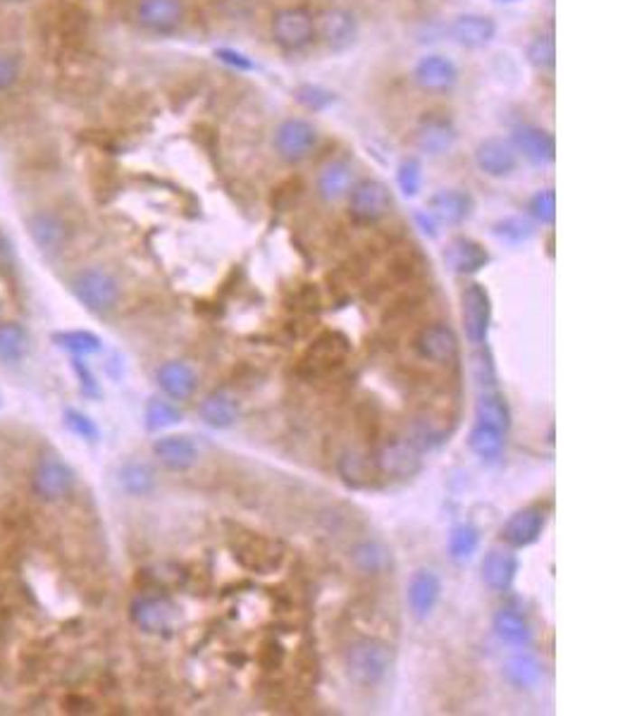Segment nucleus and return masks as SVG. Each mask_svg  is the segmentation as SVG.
I'll return each instance as SVG.
<instances>
[{
    "mask_svg": "<svg viewBox=\"0 0 637 716\" xmlns=\"http://www.w3.org/2000/svg\"><path fill=\"white\" fill-rule=\"evenodd\" d=\"M296 101L301 106H305L308 110H323L330 103H334V94H330L327 88L323 87H313V84H301L296 88Z\"/></svg>",
    "mask_w": 637,
    "mask_h": 716,
    "instance_id": "45",
    "label": "nucleus"
},
{
    "mask_svg": "<svg viewBox=\"0 0 637 716\" xmlns=\"http://www.w3.org/2000/svg\"><path fill=\"white\" fill-rule=\"evenodd\" d=\"M353 189V170L342 161L327 163L325 168L320 170L318 177V191L327 203H337L351 194Z\"/></svg>",
    "mask_w": 637,
    "mask_h": 716,
    "instance_id": "27",
    "label": "nucleus"
},
{
    "mask_svg": "<svg viewBox=\"0 0 637 716\" xmlns=\"http://www.w3.org/2000/svg\"><path fill=\"white\" fill-rule=\"evenodd\" d=\"M545 530V509L542 507H525L506 521L501 535L511 547H530L539 540Z\"/></svg>",
    "mask_w": 637,
    "mask_h": 716,
    "instance_id": "16",
    "label": "nucleus"
},
{
    "mask_svg": "<svg viewBox=\"0 0 637 716\" xmlns=\"http://www.w3.org/2000/svg\"><path fill=\"white\" fill-rule=\"evenodd\" d=\"M511 146L516 153H520L530 165H549L557 158V141L547 129L538 125H520L513 129Z\"/></svg>",
    "mask_w": 637,
    "mask_h": 716,
    "instance_id": "9",
    "label": "nucleus"
},
{
    "mask_svg": "<svg viewBox=\"0 0 637 716\" xmlns=\"http://www.w3.org/2000/svg\"><path fill=\"white\" fill-rule=\"evenodd\" d=\"M158 385L173 399H189L196 389V373L182 361H167L158 368Z\"/></svg>",
    "mask_w": 637,
    "mask_h": 716,
    "instance_id": "28",
    "label": "nucleus"
},
{
    "mask_svg": "<svg viewBox=\"0 0 637 716\" xmlns=\"http://www.w3.org/2000/svg\"><path fill=\"white\" fill-rule=\"evenodd\" d=\"M215 58L218 60H222L225 65H230V68H237V70H253L256 65H253L248 58H246L244 53H239V51H234V48H218L215 51Z\"/></svg>",
    "mask_w": 637,
    "mask_h": 716,
    "instance_id": "48",
    "label": "nucleus"
},
{
    "mask_svg": "<svg viewBox=\"0 0 637 716\" xmlns=\"http://www.w3.org/2000/svg\"><path fill=\"white\" fill-rule=\"evenodd\" d=\"M199 415L206 425L218 430H225L237 423L239 418V402L227 392H212L199 406Z\"/></svg>",
    "mask_w": 637,
    "mask_h": 716,
    "instance_id": "29",
    "label": "nucleus"
},
{
    "mask_svg": "<svg viewBox=\"0 0 637 716\" xmlns=\"http://www.w3.org/2000/svg\"><path fill=\"white\" fill-rule=\"evenodd\" d=\"M516 155L518 153L513 151L511 144L504 139H497V136L480 141L478 148H475V163L490 177H506V174H511L518 165Z\"/></svg>",
    "mask_w": 637,
    "mask_h": 716,
    "instance_id": "21",
    "label": "nucleus"
},
{
    "mask_svg": "<svg viewBox=\"0 0 637 716\" xmlns=\"http://www.w3.org/2000/svg\"><path fill=\"white\" fill-rule=\"evenodd\" d=\"M461 315H464V330L465 339L482 347L490 335L492 325V296L485 289V284L473 282L464 289L461 294Z\"/></svg>",
    "mask_w": 637,
    "mask_h": 716,
    "instance_id": "4",
    "label": "nucleus"
},
{
    "mask_svg": "<svg viewBox=\"0 0 637 716\" xmlns=\"http://www.w3.org/2000/svg\"><path fill=\"white\" fill-rule=\"evenodd\" d=\"M182 421V411L163 399H151L146 406V425L148 430H163L170 425H177Z\"/></svg>",
    "mask_w": 637,
    "mask_h": 716,
    "instance_id": "40",
    "label": "nucleus"
},
{
    "mask_svg": "<svg viewBox=\"0 0 637 716\" xmlns=\"http://www.w3.org/2000/svg\"><path fill=\"white\" fill-rule=\"evenodd\" d=\"M349 210L353 220L363 225L382 220L392 210V191L378 180L359 181L349 194Z\"/></svg>",
    "mask_w": 637,
    "mask_h": 716,
    "instance_id": "6",
    "label": "nucleus"
},
{
    "mask_svg": "<svg viewBox=\"0 0 637 716\" xmlns=\"http://www.w3.org/2000/svg\"><path fill=\"white\" fill-rule=\"evenodd\" d=\"M416 222H418L420 229H423V232L427 237L437 235V229H435V220H432V215H427V218H425V213H416Z\"/></svg>",
    "mask_w": 637,
    "mask_h": 716,
    "instance_id": "49",
    "label": "nucleus"
},
{
    "mask_svg": "<svg viewBox=\"0 0 637 716\" xmlns=\"http://www.w3.org/2000/svg\"><path fill=\"white\" fill-rule=\"evenodd\" d=\"M475 418L482 425L509 432V428H511V409H509L504 395L497 387L480 389L478 402H475Z\"/></svg>",
    "mask_w": 637,
    "mask_h": 716,
    "instance_id": "26",
    "label": "nucleus"
},
{
    "mask_svg": "<svg viewBox=\"0 0 637 716\" xmlns=\"http://www.w3.org/2000/svg\"><path fill=\"white\" fill-rule=\"evenodd\" d=\"M492 232H494L497 239L509 244V246H520V244L532 239V235H535V225H532L530 220H525V218H518L516 215V218H504V220L494 222Z\"/></svg>",
    "mask_w": 637,
    "mask_h": 716,
    "instance_id": "36",
    "label": "nucleus"
},
{
    "mask_svg": "<svg viewBox=\"0 0 637 716\" xmlns=\"http://www.w3.org/2000/svg\"><path fill=\"white\" fill-rule=\"evenodd\" d=\"M136 22L153 34H170L184 22L182 0H136Z\"/></svg>",
    "mask_w": 637,
    "mask_h": 716,
    "instance_id": "10",
    "label": "nucleus"
},
{
    "mask_svg": "<svg viewBox=\"0 0 637 716\" xmlns=\"http://www.w3.org/2000/svg\"><path fill=\"white\" fill-rule=\"evenodd\" d=\"M439 595H442V581L435 571L420 569L413 573L406 600H408V609L413 611L416 618H427L437 607Z\"/></svg>",
    "mask_w": 637,
    "mask_h": 716,
    "instance_id": "17",
    "label": "nucleus"
},
{
    "mask_svg": "<svg viewBox=\"0 0 637 716\" xmlns=\"http://www.w3.org/2000/svg\"><path fill=\"white\" fill-rule=\"evenodd\" d=\"M506 681L516 688H535L542 681V664L530 655H513L504 664Z\"/></svg>",
    "mask_w": 637,
    "mask_h": 716,
    "instance_id": "32",
    "label": "nucleus"
},
{
    "mask_svg": "<svg viewBox=\"0 0 637 716\" xmlns=\"http://www.w3.org/2000/svg\"><path fill=\"white\" fill-rule=\"evenodd\" d=\"M74 482H77L74 470L61 459H43L36 473H33V489L46 502H55V499H62L65 495H70Z\"/></svg>",
    "mask_w": 637,
    "mask_h": 716,
    "instance_id": "12",
    "label": "nucleus"
},
{
    "mask_svg": "<svg viewBox=\"0 0 637 716\" xmlns=\"http://www.w3.org/2000/svg\"><path fill=\"white\" fill-rule=\"evenodd\" d=\"M492 626H494V633H497V637L501 643L513 645V647H525V645L530 643L532 637L530 623H528V618H525L520 611L499 609L497 614H494Z\"/></svg>",
    "mask_w": 637,
    "mask_h": 716,
    "instance_id": "30",
    "label": "nucleus"
},
{
    "mask_svg": "<svg viewBox=\"0 0 637 716\" xmlns=\"http://www.w3.org/2000/svg\"><path fill=\"white\" fill-rule=\"evenodd\" d=\"M413 77L425 91H449L456 87L458 68L445 55H425L413 70Z\"/></svg>",
    "mask_w": 637,
    "mask_h": 716,
    "instance_id": "20",
    "label": "nucleus"
},
{
    "mask_svg": "<svg viewBox=\"0 0 637 716\" xmlns=\"http://www.w3.org/2000/svg\"><path fill=\"white\" fill-rule=\"evenodd\" d=\"M7 3H20V0H7Z\"/></svg>",
    "mask_w": 637,
    "mask_h": 716,
    "instance_id": "52",
    "label": "nucleus"
},
{
    "mask_svg": "<svg viewBox=\"0 0 637 716\" xmlns=\"http://www.w3.org/2000/svg\"><path fill=\"white\" fill-rule=\"evenodd\" d=\"M482 581L487 588L506 592L516 581L518 573V559L516 554L506 552V549H492L490 554L482 559Z\"/></svg>",
    "mask_w": 637,
    "mask_h": 716,
    "instance_id": "24",
    "label": "nucleus"
},
{
    "mask_svg": "<svg viewBox=\"0 0 637 716\" xmlns=\"http://www.w3.org/2000/svg\"><path fill=\"white\" fill-rule=\"evenodd\" d=\"M72 292L93 313H108V311H113L117 299H120L117 280L100 268L81 270L72 280Z\"/></svg>",
    "mask_w": 637,
    "mask_h": 716,
    "instance_id": "2",
    "label": "nucleus"
},
{
    "mask_svg": "<svg viewBox=\"0 0 637 716\" xmlns=\"http://www.w3.org/2000/svg\"><path fill=\"white\" fill-rule=\"evenodd\" d=\"M427 208H430V215L435 220L458 225L473 213V196L468 191H461V189H442V191L430 196Z\"/></svg>",
    "mask_w": 637,
    "mask_h": 716,
    "instance_id": "22",
    "label": "nucleus"
},
{
    "mask_svg": "<svg viewBox=\"0 0 637 716\" xmlns=\"http://www.w3.org/2000/svg\"><path fill=\"white\" fill-rule=\"evenodd\" d=\"M120 485L126 495L144 497L155 488V473L146 463H126L120 470Z\"/></svg>",
    "mask_w": 637,
    "mask_h": 716,
    "instance_id": "34",
    "label": "nucleus"
},
{
    "mask_svg": "<svg viewBox=\"0 0 637 716\" xmlns=\"http://www.w3.org/2000/svg\"><path fill=\"white\" fill-rule=\"evenodd\" d=\"M27 229L33 244L46 256L61 254L70 241V229H67L65 220L61 215L48 213V210L33 213L27 222Z\"/></svg>",
    "mask_w": 637,
    "mask_h": 716,
    "instance_id": "13",
    "label": "nucleus"
},
{
    "mask_svg": "<svg viewBox=\"0 0 637 716\" xmlns=\"http://www.w3.org/2000/svg\"><path fill=\"white\" fill-rule=\"evenodd\" d=\"M442 258H445L446 268L456 274H475L490 263L487 248L471 237H456L449 241Z\"/></svg>",
    "mask_w": 637,
    "mask_h": 716,
    "instance_id": "14",
    "label": "nucleus"
},
{
    "mask_svg": "<svg viewBox=\"0 0 637 716\" xmlns=\"http://www.w3.org/2000/svg\"><path fill=\"white\" fill-rule=\"evenodd\" d=\"M351 562L361 573L375 576V573H382L392 563V552H389L387 544L378 543V540H365V543H359L353 547Z\"/></svg>",
    "mask_w": 637,
    "mask_h": 716,
    "instance_id": "31",
    "label": "nucleus"
},
{
    "mask_svg": "<svg viewBox=\"0 0 637 716\" xmlns=\"http://www.w3.org/2000/svg\"><path fill=\"white\" fill-rule=\"evenodd\" d=\"M153 454L158 456L160 461L173 470L192 469L193 463L199 461V449H196V444H193L189 437H180V435L160 437V440H155V444H153Z\"/></svg>",
    "mask_w": 637,
    "mask_h": 716,
    "instance_id": "25",
    "label": "nucleus"
},
{
    "mask_svg": "<svg viewBox=\"0 0 637 716\" xmlns=\"http://www.w3.org/2000/svg\"><path fill=\"white\" fill-rule=\"evenodd\" d=\"M456 127L452 125V120L445 117H430L425 120L418 129H416V148L423 151L427 155H442L446 151H452V146L456 144Z\"/></svg>",
    "mask_w": 637,
    "mask_h": 716,
    "instance_id": "23",
    "label": "nucleus"
},
{
    "mask_svg": "<svg viewBox=\"0 0 637 716\" xmlns=\"http://www.w3.org/2000/svg\"><path fill=\"white\" fill-rule=\"evenodd\" d=\"M27 351V332L17 322H3L0 325V358L17 361Z\"/></svg>",
    "mask_w": 637,
    "mask_h": 716,
    "instance_id": "37",
    "label": "nucleus"
},
{
    "mask_svg": "<svg viewBox=\"0 0 637 716\" xmlns=\"http://www.w3.org/2000/svg\"><path fill=\"white\" fill-rule=\"evenodd\" d=\"M318 146V129L301 117L282 120L275 127L273 148L285 163H301Z\"/></svg>",
    "mask_w": 637,
    "mask_h": 716,
    "instance_id": "3",
    "label": "nucleus"
},
{
    "mask_svg": "<svg viewBox=\"0 0 637 716\" xmlns=\"http://www.w3.org/2000/svg\"><path fill=\"white\" fill-rule=\"evenodd\" d=\"M65 421H67V428L72 430L74 435L84 437V440H96V437H98V428L93 425V421L89 415L77 414V411H67Z\"/></svg>",
    "mask_w": 637,
    "mask_h": 716,
    "instance_id": "47",
    "label": "nucleus"
},
{
    "mask_svg": "<svg viewBox=\"0 0 637 716\" xmlns=\"http://www.w3.org/2000/svg\"><path fill=\"white\" fill-rule=\"evenodd\" d=\"M394 655L392 647L385 640L378 637H363L349 645L344 655L346 676L361 688H375L385 681L389 669H392Z\"/></svg>",
    "mask_w": 637,
    "mask_h": 716,
    "instance_id": "1",
    "label": "nucleus"
},
{
    "mask_svg": "<svg viewBox=\"0 0 637 716\" xmlns=\"http://www.w3.org/2000/svg\"><path fill=\"white\" fill-rule=\"evenodd\" d=\"M315 36L325 43L333 53H342L353 46L359 36V22L356 14L346 7H325L315 17Z\"/></svg>",
    "mask_w": 637,
    "mask_h": 716,
    "instance_id": "7",
    "label": "nucleus"
},
{
    "mask_svg": "<svg viewBox=\"0 0 637 716\" xmlns=\"http://www.w3.org/2000/svg\"><path fill=\"white\" fill-rule=\"evenodd\" d=\"M43 32L51 41L61 46H72L87 32V14L74 5H53L43 17Z\"/></svg>",
    "mask_w": 637,
    "mask_h": 716,
    "instance_id": "11",
    "label": "nucleus"
},
{
    "mask_svg": "<svg viewBox=\"0 0 637 716\" xmlns=\"http://www.w3.org/2000/svg\"><path fill=\"white\" fill-rule=\"evenodd\" d=\"M420 181H423V168H420L418 158H406L397 168V184L406 199L418 196Z\"/></svg>",
    "mask_w": 637,
    "mask_h": 716,
    "instance_id": "41",
    "label": "nucleus"
},
{
    "mask_svg": "<svg viewBox=\"0 0 637 716\" xmlns=\"http://www.w3.org/2000/svg\"><path fill=\"white\" fill-rule=\"evenodd\" d=\"M77 370H80L81 380H84V387H87L89 392H91V395H98V389H96V385H93L91 376H89V370H87V368H81V366H77Z\"/></svg>",
    "mask_w": 637,
    "mask_h": 716,
    "instance_id": "50",
    "label": "nucleus"
},
{
    "mask_svg": "<svg viewBox=\"0 0 637 716\" xmlns=\"http://www.w3.org/2000/svg\"><path fill=\"white\" fill-rule=\"evenodd\" d=\"M478 544H480L478 530L473 528V525H468V523H461V525H456V528L452 530L446 549H449L452 562L464 563L468 562V559H473V554L478 552Z\"/></svg>",
    "mask_w": 637,
    "mask_h": 716,
    "instance_id": "35",
    "label": "nucleus"
},
{
    "mask_svg": "<svg viewBox=\"0 0 637 716\" xmlns=\"http://www.w3.org/2000/svg\"><path fill=\"white\" fill-rule=\"evenodd\" d=\"M416 347L423 358L435 363H452L458 356V337L449 325L435 322L430 328L420 330Z\"/></svg>",
    "mask_w": 637,
    "mask_h": 716,
    "instance_id": "19",
    "label": "nucleus"
},
{
    "mask_svg": "<svg viewBox=\"0 0 637 716\" xmlns=\"http://www.w3.org/2000/svg\"><path fill=\"white\" fill-rule=\"evenodd\" d=\"M53 341L58 347H62L65 351H72L77 356H87L100 351V339L91 332L77 330V332H58L53 335Z\"/></svg>",
    "mask_w": 637,
    "mask_h": 716,
    "instance_id": "39",
    "label": "nucleus"
},
{
    "mask_svg": "<svg viewBox=\"0 0 637 716\" xmlns=\"http://www.w3.org/2000/svg\"><path fill=\"white\" fill-rule=\"evenodd\" d=\"M22 77V60L14 53H0V91L13 88Z\"/></svg>",
    "mask_w": 637,
    "mask_h": 716,
    "instance_id": "46",
    "label": "nucleus"
},
{
    "mask_svg": "<svg viewBox=\"0 0 637 716\" xmlns=\"http://www.w3.org/2000/svg\"><path fill=\"white\" fill-rule=\"evenodd\" d=\"M177 607L165 597H139L132 604V621L146 633H165L174 626Z\"/></svg>",
    "mask_w": 637,
    "mask_h": 716,
    "instance_id": "15",
    "label": "nucleus"
},
{
    "mask_svg": "<svg viewBox=\"0 0 637 716\" xmlns=\"http://www.w3.org/2000/svg\"><path fill=\"white\" fill-rule=\"evenodd\" d=\"M375 469L387 478H398V480H406V478H413L423 469V459H420L418 447L408 440H394V442H387L385 447L378 451V459H375Z\"/></svg>",
    "mask_w": 637,
    "mask_h": 716,
    "instance_id": "8",
    "label": "nucleus"
},
{
    "mask_svg": "<svg viewBox=\"0 0 637 716\" xmlns=\"http://www.w3.org/2000/svg\"><path fill=\"white\" fill-rule=\"evenodd\" d=\"M528 210L538 222L542 225H551L557 220V194L554 189H542L538 194L532 196L530 203H528Z\"/></svg>",
    "mask_w": 637,
    "mask_h": 716,
    "instance_id": "43",
    "label": "nucleus"
},
{
    "mask_svg": "<svg viewBox=\"0 0 637 716\" xmlns=\"http://www.w3.org/2000/svg\"><path fill=\"white\" fill-rule=\"evenodd\" d=\"M528 62H530L532 68L539 70V72H545V70H551L554 68V62H557V43H554V36L551 34H539L535 36V39L530 41V46H528Z\"/></svg>",
    "mask_w": 637,
    "mask_h": 716,
    "instance_id": "38",
    "label": "nucleus"
},
{
    "mask_svg": "<svg viewBox=\"0 0 637 716\" xmlns=\"http://www.w3.org/2000/svg\"><path fill=\"white\" fill-rule=\"evenodd\" d=\"M273 39L286 51H299L315 39V17L305 7H282L273 17Z\"/></svg>",
    "mask_w": 637,
    "mask_h": 716,
    "instance_id": "5",
    "label": "nucleus"
},
{
    "mask_svg": "<svg viewBox=\"0 0 637 716\" xmlns=\"http://www.w3.org/2000/svg\"><path fill=\"white\" fill-rule=\"evenodd\" d=\"M497 5H513V3H518V0H494Z\"/></svg>",
    "mask_w": 637,
    "mask_h": 716,
    "instance_id": "51",
    "label": "nucleus"
},
{
    "mask_svg": "<svg viewBox=\"0 0 637 716\" xmlns=\"http://www.w3.org/2000/svg\"><path fill=\"white\" fill-rule=\"evenodd\" d=\"M339 473L344 476L346 482L361 485V482H365L368 480V476H370V461H368L365 456L351 451V454L342 456V461H339Z\"/></svg>",
    "mask_w": 637,
    "mask_h": 716,
    "instance_id": "44",
    "label": "nucleus"
},
{
    "mask_svg": "<svg viewBox=\"0 0 637 716\" xmlns=\"http://www.w3.org/2000/svg\"><path fill=\"white\" fill-rule=\"evenodd\" d=\"M449 34L452 39L456 41L461 48H485L494 34H497V24L492 17L487 14H478V13H468V14H458L456 20L452 22L449 27Z\"/></svg>",
    "mask_w": 637,
    "mask_h": 716,
    "instance_id": "18",
    "label": "nucleus"
},
{
    "mask_svg": "<svg viewBox=\"0 0 637 716\" xmlns=\"http://www.w3.org/2000/svg\"><path fill=\"white\" fill-rule=\"evenodd\" d=\"M504 435L506 432H501V430L482 425V423H475V428H473L471 435H468V447H471V451L475 456L492 461V459H497V456L501 454V449H504Z\"/></svg>",
    "mask_w": 637,
    "mask_h": 716,
    "instance_id": "33",
    "label": "nucleus"
},
{
    "mask_svg": "<svg viewBox=\"0 0 637 716\" xmlns=\"http://www.w3.org/2000/svg\"><path fill=\"white\" fill-rule=\"evenodd\" d=\"M344 344V341H342ZM342 344H337V337L334 335H325L323 339L315 341V347L311 349V366H330V363H337L344 358L346 354V347H342Z\"/></svg>",
    "mask_w": 637,
    "mask_h": 716,
    "instance_id": "42",
    "label": "nucleus"
}]
</instances>
